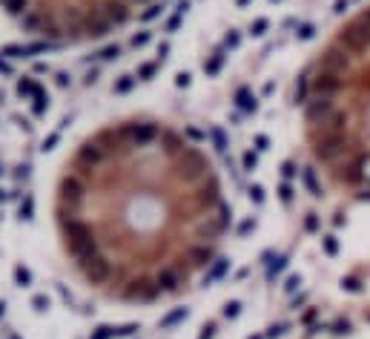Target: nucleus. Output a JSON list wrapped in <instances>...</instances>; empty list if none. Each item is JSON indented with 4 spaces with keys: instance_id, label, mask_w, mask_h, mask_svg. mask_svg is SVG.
I'll use <instances>...</instances> for the list:
<instances>
[{
    "instance_id": "f257e3e1",
    "label": "nucleus",
    "mask_w": 370,
    "mask_h": 339,
    "mask_svg": "<svg viewBox=\"0 0 370 339\" xmlns=\"http://www.w3.org/2000/svg\"><path fill=\"white\" fill-rule=\"evenodd\" d=\"M52 227L72 276L112 305L158 307L201 288L233 227L213 153L152 112L86 133L55 175Z\"/></svg>"
},
{
    "instance_id": "f03ea898",
    "label": "nucleus",
    "mask_w": 370,
    "mask_h": 339,
    "mask_svg": "<svg viewBox=\"0 0 370 339\" xmlns=\"http://www.w3.org/2000/svg\"><path fill=\"white\" fill-rule=\"evenodd\" d=\"M296 121L324 187L370 204V0L350 9L304 61Z\"/></svg>"
},
{
    "instance_id": "7ed1b4c3",
    "label": "nucleus",
    "mask_w": 370,
    "mask_h": 339,
    "mask_svg": "<svg viewBox=\"0 0 370 339\" xmlns=\"http://www.w3.org/2000/svg\"><path fill=\"white\" fill-rule=\"evenodd\" d=\"M158 0H0L20 32L52 46H84L126 29Z\"/></svg>"
}]
</instances>
